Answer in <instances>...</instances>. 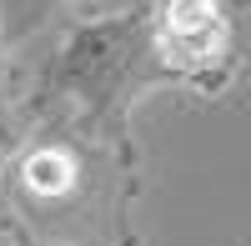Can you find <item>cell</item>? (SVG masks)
<instances>
[{
	"label": "cell",
	"mask_w": 251,
	"mask_h": 246,
	"mask_svg": "<svg viewBox=\"0 0 251 246\" xmlns=\"http://www.w3.org/2000/svg\"><path fill=\"white\" fill-rule=\"evenodd\" d=\"M5 66H10V50H5V40H0V156H5L10 141H15V131H10V80H5Z\"/></svg>",
	"instance_id": "cell-5"
},
{
	"label": "cell",
	"mask_w": 251,
	"mask_h": 246,
	"mask_svg": "<svg viewBox=\"0 0 251 246\" xmlns=\"http://www.w3.org/2000/svg\"><path fill=\"white\" fill-rule=\"evenodd\" d=\"M161 80L146 55L141 5L111 15H80L55 40V55L40 86V116L71 121L106 141H131V111Z\"/></svg>",
	"instance_id": "cell-2"
},
{
	"label": "cell",
	"mask_w": 251,
	"mask_h": 246,
	"mask_svg": "<svg viewBox=\"0 0 251 246\" xmlns=\"http://www.w3.org/2000/svg\"><path fill=\"white\" fill-rule=\"evenodd\" d=\"M231 5H236V10H241V5H246V0H231Z\"/></svg>",
	"instance_id": "cell-7"
},
{
	"label": "cell",
	"mask_w": 251,
	"mask_h": 246,
	"mask_svg": "<svg viewBox=\"0 0 251 246\" xmlns=\"http://www.w3.org/2000/svg\"><path fill=\"white\" fill-rule=\"evenodd\" d=\"M0 246H25V241H20V236H15V231L5 226V221H0Z\"/></svg>",
	"instance_id": "cell-6"
},
{
	"label": "cell",
	"mask_w": 251,
	"mask_h": 246,
	"mask_svg": "<svg viewBox=\"0 0 251 246\" xmlns=\"http://www.w3.org/2000/svg\"><path fill=\"white\" fill-rule=\"evenodd\" d=\"M131 171V141H106L71 121L46 116L40 131L15 136L0 156V211L25 246H60V231L86 211L121 206L111 196Z\"/></svg>",
	"instance_id": "cell-1"
},
{
	"label": "cell",
	"mask_w": 251,
	"mask_h": 246,
	"mask_svg": "<svg viewBox=\"0 0 251 246\" xmlns=\"http://www.w3.org/2000/svg\"><path fill=\"white\" fill-rule=\"evenodd\" d=\"M0 221H5V211H0ZM5 226H10V221H5ZM10 231H15V226H10Z\"/></svg>",
	"instance_id": "cell-8"
},
{
	"label": "cell",
	"mask_w": 251,
	"mask_h": 246,
	"mask_svg": "<svg viewBox=\"0 0 251 246\" xmlns=\"http://www.w3.org/2000/svg\"><path fill=\"white\" fill-rule=\"evenodd\" d=\"M86 5H96V0H0V40H5V50H15L30 35L50 30V20L86 10Z\"/></svg>",
	"instance_id": "cell-4"
},
{
	"label": "cell",
	"mask_w": 251,
	"mask_h": 246,
	"mask_svg": "<svg viewBox=\"0 0 251 246\" xmlns=\"http://www.w3.org/2000/svg\"><path fill=\"white\" fill-rule=\"evenodd\" d=\"M146 55L161 86L221 100L241 75V10L231 0H146Z\"/></svg>",
	"instance_id": "cell-3"
}]
</instances>
